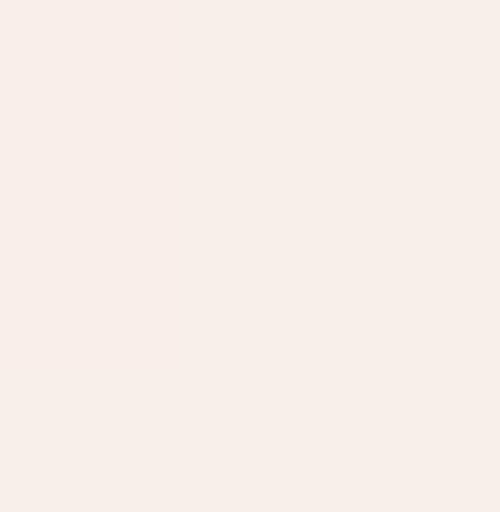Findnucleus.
Masks as SVG:
<instances>
[]
</instances>
